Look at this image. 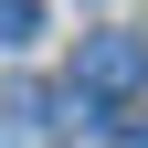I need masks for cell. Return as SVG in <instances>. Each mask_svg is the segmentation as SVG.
<instances>
[{"label": "cell", "instance_id": "6da1fadb", "mask_svg": "<svg viewBox=\"0 0 148 148\" xmlns=\"http://www.w3.org/2000/svg\"><path fill=\"white\" fill-rule=\"evenodd\" d=\"M64 85H85V95H106V106L138 95V85H148V32H85Z\"/></svg>", "mask_w": 148, "mask_h": 148}, {"label": "cell", "instance_id": "7a4b0ae2", "mask_svg": "<svg viewBox=\"0 0 148 148\" xmlns=\"http://www.w3.org/2000/svg\"><path fill=\"white\" fill-rule=\"evenodd\" d=\"M42 42V0H0V53H32Z\"/></svg>", "mask_w": 148, "mask_h": 148}, {"label": "cell", "instance_id": "3957f363", "mask_svg": "<svg viewBox=\"0 0 148 148\" xmlns=\"http://www.w3.org/2000/svg\"><path fill=\"white\" fill-rule=\"evenodd\" d=\"M127 138H138V148H148V116H138V127H127Z\"/></svg>", "mask_w": 148, "mask_h": 148}]
</instances>
